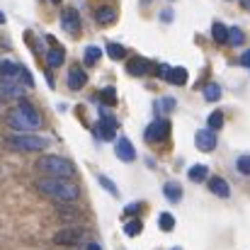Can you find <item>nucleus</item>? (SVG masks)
<instances>
[{
    "instance_id": "obj_16",
    "label": "nucleus",
    "mask_w": 250,
    "mask_h": 250,
    "mask_svg": "<svg viewBox=\"0 0 250 250\" xmlns=\"http://www.w3.org/2000/svg\"><path fill=\"white\" fill-rule=\"evenodd\" d=\"M63 49L56 44V46H51V51H46V63H49V68H59L61 63H63Z\"/></svg>"
},
{
    "instance_id": "obj_36",
    "label": "nucleus",
    "mask_w": 250,
    "mask_h": 250,
    "mask_svg": "<svg viewBox=\"0 0 250 250\" xmlns=\"http://www.w3.org/2000/svg\"><path fill=\"white\" fill-rule=\"evenodd\" d=\"M241 63H243V66H248V68H250V51H246V54L241 56Z\"/></svg>"
},
{
    "instance_id": "obj_5",
    "label": "nucleus",
    "mask_w": 250,
    "mask_h": 250,
    "mask_svg": "<svg viewBox=\"0 0 250 250\" xmlns=\"http://www.w3.org/2000/svg\"><path fill=\"white\" fill-rule=\"evenodd\" d=\"M167 136H170V122L167 119H156L146 126V141L153 144V146L167 141Z\"/></svg>"
},
{
    "instance_id": "obj_3",
    "label": "nucleus",
    "mask_w": 250,
    "mask_h": 250,
    "mask_svg": "<svg viewBox=\"0 0 250 250\" xmlns=\"http://www.w3.org/2000/svg\"><path fill=\"white\" fill-rule=\"evenodd\" d=\"M34 167L39 172H44L46 177H59V180H68V177L76 175V166L71 161L61 158V156H44V158L37 161Z\"/></svg>"
},
{
    "instance_id": "obj_41",
    "label": "nucleus",
    "mask_w": 250,
    "mask_h": 250,
    "mask_svg": "<svg viewBox=\"0 0 250 250\" xmlns=\"http://www.w3.org/2000/svg\"><path fill=\"white\" fill-rule=\"evenodd\" d=\"M51 2H59V0H51Z\"/></svg>"
},
{
    "instance_id": "obj_38",
    "label": "nucleus",
    "mask_w": 250,
    "mask_h": 250,
    "mask_svg": "<svg viewBox=\"0 0 250 250\" xmlns=\"http://www.w3.org/2000/svg\"><path fill=\"white\" fill-rule=\"evenodd\" d=\"M241 5H243L246 10H250V0H241Z\"/></svg>"
},
{
    "instance_id": "obj_19",
    "label": "nucleus",
    "mask_w": 250,
    "mask_h": 250,
    "mask_svg": "<svg viewBox=\"0 0 250 250\" xmlns=\"http://www.w3.org/2000/svg\"><path fill=\"white\" fill-rule=\"evenodd\" d=\"M2 95L5 97H22V87L15 83V78H2Z\"/></svg>"
},
{
    "instance_id": "obj_34",
    "label": "nucleus",
    "mask_w": 250,
    "mask_h": 250,
    "mask_svg": "<svg viewBox=\"0 0 250 250\" xmlns=\"http://www.w3.org/2000/svg\"><path fill=\"white\" fill-rule=\"evenodd\" d=\"M156 107H163V109H172V107H175V102H172V100H163V102H161V104H156Z\"/></svg>"
},
{
    "instance_id": "obj_24",
    "label": "nucleus",
    "mask_w": 250,
    "mask_h": 250,
    "mask_svg": "<svg viewBox=\"0 0 250 250\" xmlns=\"http://www.w3.org/2000/svg\"><path fill=\"white\" fill-rule=\"evenodd\" d=\"M243 42H246L243 29H241V27H231V29H229V44H231V46H241Z\"/></svg>"
},
{
    "instance_id": "obj_39",
    "label": "nucleus",
    "mask_w": 250,
    "mask_h": 250,
    "mask_svg": "<svg viewBox=\"0 0 250 250\" xmlns=\"http://www.w3.org/2000/svg\"><path fill=\"white\" fill-rule=\"evenodd\" d=\"M151 2H153V0H141V5H144V7H148Z\"/></svg>"
},
{
    "instance_id": "obj_26",
    "label": "nucleus",
    "mask_w": 250,
    "mask_h": 250,
    "mask_svg": "<svg viewBox=\"0 0 250 250\" xmlns=\"http://www.w3.org/2000/svg\"><path fill=\"white\" fill-rule=\"evenodd\" d=\"M100 56H102L100 46H87L85 49V66H95L100 61Z\"/></svg>"
},
{
    "instance_id": "obj_9",
    "label": "nucleus",
    "mask_w": 250,
    "mask_h": 250,
    "mask_svg": "<svg viewBox=\"0 0 250 250\" xmlns=\"http://www.w3.org/2000/svg\"><path fill=\"white\" fill-rule=\"evenodd\" d=\"M61 24H63L66 32L78 34V32H81V15H78V10H76V7H66L63 15H61Z\"/></svg>"
},
{
    "instance_id": "obj_23",
    "label": "nucleus",
    "mask_w": 250,
    "mask_h": 250,
    "mask_svg": "<svg viewBox=\"0 0 250 250\" xmlns=\"http://www.w3.org/2000/svg\"><path fill=\"white\" fill-rule=\"evenodd\" d=\"M219 97H221V87H219V85L216 83L204 85V100H207V102H216Z\"/></svg>"
},
{
    "instance_id": "obj_40",
    "label": "nucleus",
    "mask_w": 250,
    "mask_h": 250,
    "mask_svg": "<svg viewBox=\"0 0 250 250\" xmlns=\"http://www.w3.org/2000/svg\"><path fill=\"white\" fill-rule=\"evenodd\" d=\"M172 250H182V248H172Z\"/></svg>"
},
{
    "instance_id": "obj_22",
    "label": "nucleus",
    "mask_w": 250,
    "mask_h": 250,
    "mask_svg": "<svg viewBox=\"0 0 250 250\" xmlns=\"http://www.w3.org/2000/svg\"><path fill=\"white\" fill-rule=\"evenodd\" d=\"M141 231H144V224H141L139 219H131V221H126V224H124V233H126L129 238H136Z\"/></svg>"
},
{
    "instance_id": "obj_2",
    "label": "nucleus",
    "mask_w": 250,
    "mask_h": 250,
    "mask_svg": "<svg viewBox=\"0 0 250 250\" xmlns=\"http://www.w3.org/2000/svg\"><path fill=\"white\" fill-rule=\"evenodd\" d=\"M5 122H7L10 129L27 131V129H37V126H42V114H39L27 100H22L17 109H10V112H7Z\"/></svg>"
},
{
    "instance_id": "obj_7",
    "label": "nucleus",
    "mask_w": 250,
    "mask_h": 250,
    "mask_svg": "<svg viewBox=\"0 0 250 250\" xmlns=\"http://www.w3.org/2000/svg\"><path fill=\"white\" fill-rule=\"evenodd\" d=\"M194 144H197V148L204 151V153L214 151V148H216V131H214V129H199V131L194 134Z\"/></svg>"
},
{
    "instance_id": "obj_8",
    "label": "nucleus",
    "mask_w": 250,
    "mask_h": 250,
    "mask_svg": "<svg viewBox=\"0 0 250 250\" xmlns=\"http://www.w3.org/2000/svg\"><path fill=\"white\" fill-rule=\"evenodd\" d=\"M126 71H129V76H148L151 71H156V63H151L144 56H136L126 63Z\"/></svg>"
},
{
    "instance_id": "obj_12",
    "label": "nucleus",
    "mask_w": 250,
    "mask_h": 250,
    "mask_svg": "<svg viewBox=\"0 0 250 250\" xmlns=\"http://www.w3.org/2000/svg\"><path fill=\"white\" fill-rule=\"evenodd\" d=\"M209 189L216 194V197H221V199H229L231 197V187H229V182L224 180V177H209Z\"/></svg>"
},
{
    "instance_id": "obj_6",
    "label": "nucleus",
    "mask_w": 250,
    "mask_h": 250,
    "mask_svg": "<svg viewBox=\"0 0 250 250\" xmlns=\"http://www.w3.org/2000/svg\"><path fill=\"white\" fill-rule=\"evenodd\" d=\"M83 238H85V231H81V229H61L54 236V243L56 246H81Z\"/></svg>"
},
{
    "instance_id": "obj_33",
    "label": "nucleus",
    "mask_w": 250,
    "mask_h": 250,
    "mask_svg": "<svg viewBox=\"0 0 250 250\" xmlns=\"http://www.w3.org/2000/svg\"><path fill=\"white\" fill-rule=\"evenodd\" d=\"M139 209H141V204H136V202H134V204H126L124 214H126V216H134V214H139Z\"/></svg>"
},
{
    "instance_id": "obj_30",
    "label": "nucleus",
    "mask_w": 250,
    "mask_h": 250,
    "mask_svg": "<svg viewBox=\"0 0 250 250\" xmlns=\"http://www.w3.org/2000/svg\"><path fill=\"white\" fill-rule=\"evenodd\" d=\"M221 126H224V114H221V112H211V114H209V129L219 131Z\"/></svg>"
},
{
    "instance_id": "obj_42",
    "label": "nucleus",
    "mask_w": 250,
    "mask_h": 250,
    "mask_svg": "<svg viewBox=\"0 0 250 250\" xmlns=\"http://www.w3.org/2000/svg\"><path fill=\"white\" fill-rule=\"evenodd\" d=\"M170 2H172V0H170Z\"/></svg>"
},
{
    "instance_id": "obj_35",
    "label": "nucleus",
    "mask_w": 250,
    "mask_h": 250,
    "mask_svg": "<svg viewBox=\"0 0 250 250\" xmlns=\"http://www.w3.org/2000/svg\"><path fill=\"white\" fill-rule=\"evenodd\" d=\"M161 20H163V22H172V12H170V10H163V12H161Z\"/></svg>"
},
{
    "instance_id": "obj_4",
    "label": "nucleus",
    "mask_w": 250,
    "mask_h": 250,
    "mask_svg": "<svg viewBox=\"0 0 250 250\" xmlns=\"http://www.w3.org/2000/svg\"><path fill=\"white\" fill-rule=\"evenodd\" d=\"M46 139L42 136H32V134H12L5 139V146L12 148V151H29V153H37V151H44L46 148Z\"/></svg>"
},
{
    "instance_id": "obj_31",
    "label": "nucleus",
    "mask_w": 250,
    "mask_h": 250,
    "mask_svg": "<svg viewBox=\"0 0 250 250\" xmlns=\"http://www.w3.org/2000/svg\"><path fill=\"white\" fill-rule=\"evenodd\" d=\"M238 170H241L243 175H250V156H241V158H238Z\"/></svg>"
},
{
    "instance_id": "obj_13",
    "label": "nucleus",
    "mask_w": 250,
    "mask_h": 250,
    "mask_svg": "<svg viewBox=\"0 0 250 250\" xmlns=\"http://www.w3.org/2000/svg\"><path fill=\"white\" fill-rule=\"evenodd\" d=\"M85 83H87V73H85L81 66H73L71 73H68V87L71 90H81Z\"/></svg>"
},
{
    "instance_id": "obj_15",
    "label": "nucleus",
    "mask_w": 250,
    "mask_h": 250,
    "mask_svg": "<svg viewBox=\"0 0 250 250\" xmlns=\"http://www.w3.org/2000/svg\"><path fill=\"white\" fill-rule=\"evenodd\" d=\"M92 131H95V136H97V139H102V141H112V139H114V134H117V129H114V126H109V124H104V122H97V124L92 126Z\"/></svg>"
},
{
    "instance_id": "obj_18",
    "label": "nucleus",
    "mask_w": 250,
    "mask_h": 250,
    "mask_svg": "<svg viewBox=\"0 0 250 250\" xmlns=\"http://www.w3.org/2000/svg\"><path fill=\"white\" fill-rule=\"evenodd\" d=\"M97 95H100V102H102V104H107V107H114V104H117V100H119V97H117V90H114L112 85L102 87Z\"/></svg>"
},
{
    "instance_id": "obj_20",
    "label": "nucleus",
    "mask_w": 250,
    "mask_h": 250,
    "mask_svg": "<svg viewBox=\"0 0 250 250\" xmlns=\"http://www.w3.org/2000/svg\"><path fill=\"white\" fill-rule=\"evenodd\" d=\"M166 81L172 85H185L187 83V71H185L182 66H180V68H170V73H167Z\"/></svg>"
},
{
    "instance_id": "obj_37",
    "label": "nucleus",
    "mask_w": 250,
    "mask_h": 250,
    "mask_svg": "<svg viewBox=\"0 0 250 250\" xmlns=\"http://www.w3.org/2000/svg\"><path fill=\"white\" fill-rule=\"evenodd\" d=\"M87 250H102V248H100L97 243H87Z\"/></svg>"
},
{
    "instance_id": "obj_11",
    "label": "nucleus",
    "mask_w": 250,
    "mask_h": 250,
    "mask_svg": "<svg viewBox=\"0 0 250 250\" xmlns=\"http://www.w3.org/2000/svg\"><path fill=\"white\" fill-rule=\"evenodd\" d=\"M95 22H97L100 27L114 24V22H117V10H114L112 5H100V7L95 10Z\"/></svg>"
},
{
    "instance_id": "obj_10",
    "label": "nucleus",
    "mask_w": 250,
    "mask_h": 250,
    "mask_svg": "<svg viewBox=\"0 0 250 250\" xmlns=\"http://www.w3.org/2000/svg\"><path fill=\"white\" fill-rule=\"evenodd\" d=\"M114 153H117V158L124 161V163H131V161L136 158V151H134V146H131V141H129L126 136H119V141L114 144Z\"/></svg>"
},
{
    "instance_id": "obj_25",
    "label": "nucleus",
    "mask_w": 250,
    "mask_h": 250,
    "mask_svg": "<svg viewBox=\"0 0 250 250\" xmlns=\"http://www.w3.org/2000/svg\"><path fill=\"white\" fill-rule=\"evenodd\" d=\"M107 54H109V59L119 61V59H124V56H126V49H124L122 44H114V42H109V44H107Z\"/></svg>"
},
{
    "instance_id": "obj_21",
    "label": "nucleus",
    "mask_w": 250,
    "mask_h": 250,
    "mask_svg": "<svg viewBox=\"0 0 250 250\" xmlns=\"http://www.w3.org/2000/svg\"><path fill=\"white\" fill-rule=\"evenodd\" d=\"M187 177H189L192 182H204V180L209 177V170H207V166H192L189 172H187Z\"/></svg>"
},
{
    "instance_id": "obj_1",
    "label": "nucleus",
    "mask_w": 250,
    "mask_h": 250,
    "mask_svg": "<svg viewBox=\"0 0 250 250\" xmlns=\"http://www.w3.org/2000/svg\"><path fill=\"white\" fill-rule=\"evenodd\" d=\"M37 189L56 202H76L81 197V187L68 182V180H59V177H46L37 182Z\"/></svg>"
},
{
    "instance_id": "obj_27",
    "label": "nucleus",
    "mask_w": 250,
    "mask_h": 250,
    "mask_svg": "<svg viewBox=\"0 0 250 250\" xmlns=\"http://www.w3.org/2000/svg\"><path fill=\"white\" fill-rule=\"evenodd\" d=\"M20 68L22 66H17L12 61H2V78H17L20 76Z\"/></svg>"
},
{
    "instance_id": "obj_28",
    "label": "nucleus",
    "mask_w": 250,
    "mask_h": 250,
    "mask_svg": "<svg viewBox=\"0 0 250 250\" xmlns=\"http://www.w3.org/2000/svg\"><path fill=\"white\" fill-rule=\"evenodd\" d=\"M158 226H161L163 231H172V229H175V219H172V214L163 211V214L158 216Z\"/></svg>"
},
{
    "instance_id": "obj_17",
    "label": "nucleus",
    "mask_w": 250,
    "mask_h": 250,
    "mask_svg": "<svg viewBox=\"0 0 250 250\" xmlns=\"http://www.w3.org/2000/svg\"><path fill=\"white\" fill-rule=\"evenodd\" d=\"M211 39L216 44H229V27H224L221 22H214L211 27Z\"/></svg>"
},
{
    "instance_id": "obj_14",
    "label": "nucleus",
    "mask_w": 250,
    "mask_h": 250,
    "mask_svg": "<svg viewBox=\"0 0 250 250\" xmlns=\"http://www.w3.org/2000/svg\"><path fill=\"white\" fill-rule=\"evenodd\" d=\"M163 194H166L167 202L177 204V202L182 199V187H180L177 182H172V180H170V182H166V185H163Z\"/></svg>"
},
{
    "instance_id": "obj_29",
    "label": "nucleus",
    "mask_w": 250,
    "mask_h": 250,
    "mask_svg": "<svg viewBox=\"0 0 250 250\" xmlns=\"http://www.w3.org/2000/svg\"><path fill=\"white\" fill-rule=\"evenodd\" d=\"M97 182H100V185H102V187H104V189H107V192H109L112 197H117V194H119L117 185H114V182H112L109 177H104V175H97Z\"/></svg>"
},
{
    "instance_id": "obj_32",
    "label": "nucleus",
    "mask_w": 250,
    "mask_h": 250,
    "mask_svg": "<svg viewBox=\"0 0 250 250\" xmlns=\"http://www.w3.org/2000/svg\"><path fill=\"white\" fill-rule=\"evenodd\" d=\"M20 81H24V85L27 87H34V81H32V76H29V71L27 68H20V76H17Z\"/></svg>"
}]
</instances>
